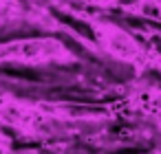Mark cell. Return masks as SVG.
I'll return each instance as SVG.
<instances>
[{
  "instance_id": "1",
  "label": "cell",
  "mask_w": 161,
  "mask_h": 154,
  "mask_svg": "<svg viewBox=\"0 0 161 154\" xmlns=\"http://www.w3.org/2000/svg\"><path fill=\"white\" fill-rule=\"evenodd\" d=\"M66 55V51L51 40H22L0 44V62H44Z\"/></svg>"
},
{
  "instance_id": "2",
  "label": "cell",
  "mask_w": 161,
  "mask_h": 154,
  "mask_svg": "<svg viewBox=\"0 0 161 154\" xmlns=\"http://www.w3.org/2000/svg\"><path fill=\"white\" fill-rule=\"evenodd\" d=\"M102 40H104V44L108 46V51L113 55H117V57H121L126 62H139L143 57L139 44L128 33H124L119 29H104L102 31Z\"/></svg>"
}]
</instances>
